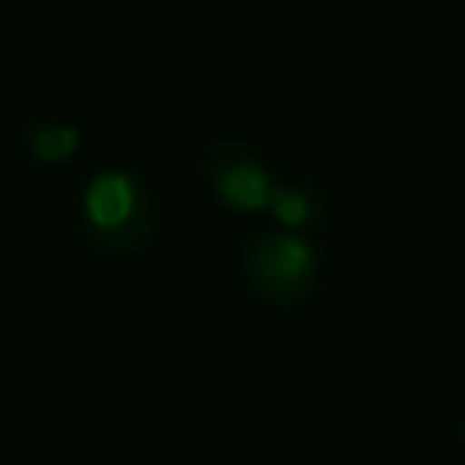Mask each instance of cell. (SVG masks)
Instances as JSON below:
<instances>
[{
    "mask_svg": "<svg viewBox=\"0 0 465 465\" xmlns=\"http://www.w3.org/2000/svg\"><path fill=\"white\" fill-rule=\"evenodd\" d=\"M247 280L262 302L294 309L316 294L320 258L312 243L294 232H265L247 251Z\"/></svg>",
    "mask_w": 465,
    "mask_h": 465,
    "instance_id": "cell-1",
    "label": "cell"
},
{
    "mask_svg": "<svg viewBox=\"0 0 465 465\" xmlns=\"http://www.w3.org/2000/svg\"><path fill=\"white\" fill-rule=\"evenodd\" d=\"M265 207L291 229H305L312 222H323L327 214V200L316 185H272Z\"/></svg>",
    "mask_w": 465,
    "mask_h": 465,
    "instance_id": "cell-4",
    "label": "cell"
},
{
    "mask_svg": "<svg viewBox=\"0 0 465 465\" xmlns=\"http://www.w3.org/2000/svg\"><path fill=\"white\" fill-rule=\"evenodd\" d=\"M203 167H207V178H211L214 196L225 207L243 211V214L262 211L269 203L272 185H276L272 182V171L262 163V156L251 153L240 142H218V145H211Z\"/></svg>",
    "mask_w": 465,
    "mask_h": 465,
    "instance_id": "cell-3",
    "label": "cell"
},
{
    "mask_svg": "<svg viewBox=\"0 0 465 465\" xmlns=\"http://www.w3.org/2000/svg\"><path fill=\"white\" fill-rule=\"evenodd\" d=\"M76 145H80V131H76L73 124H65V120H47V124H36V127L29 131V149H33V156L44 160V163H62V160H69V156L76 153Z\"/></svg>",
    "mask_w": 465,
    "mask_h": 465,
    "instance_id": "cell-5",
    "label": "cell"
},
{
    "mask_svg": "<svg viewBox=\"0 0 465 465\" xmlns=\"http://www.w3.org/2000/svg\"><path fill=\"white\" fill-rule=\"evenodd\" d=\"M84 218L94 232V240L109 251L138 247L149 232V203H145L138 182L124 171H102L87 182Z\"/></svg>",
    "mask_w": 465,
    "mask_h": 465,
    "instance_id": "cell-2",
    "label": "cell"
}]
</instances>
